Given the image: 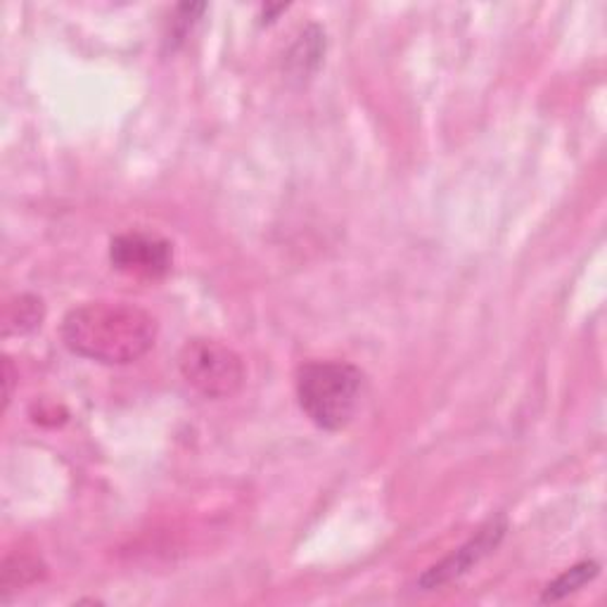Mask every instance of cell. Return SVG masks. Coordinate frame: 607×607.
<instances>
[{
    "mask_svg": "<svg viewBox=\"0 0 607 607\" xmlns=\"http://www.w3.org/2000/svg\"><path fill=\"white\" fill-rule=\"evenodd\" d=\"M160 323L148 308L129 302L97 300L74 306L60 326L72 354L105 365H126L143 359L157 342Z\"/></svg>",
    "mask_w": 607,
    "mask_h": 607,
    "instance_id": "cell-1",
    "label": "cell"
},
{
    "mask_svg": "<svg viewBox=\"0 0 607 607\" xmlns=\"http://www.w3.org/2000/svg\"><path fill=\"white\" fill-rule=\"evenodd\" d=\"M365 377L354 363L308 361L294 377L296 401L306 418L326 432H340L357 418Z\"/></svg>",
    "mask_w": 607,
    "mask_h": 607,
    "instance_id": "cell-2",
    "label": "cell"
},
{
    "mask_svg": "<svg viewBox=\"0 0 607 607\" xmlns=\"http://www.w3.org/2000/svg\"><path fill=\"white\" fill-rule=\"evenodd\" d=\"M183 380L205 399H231L245 387L247 369L243 357L229 345L209 337H192L178 354Z\"/></svg>",
    "mask_w": 607,
    "mask_h": 607,
    "instance_id": "cell-3",
    "label": "cell"
},
{
    "mask_svg": "<svg viewBox=\"0 0 607 607\" xmlns=\"http://www.w3.org/2000/svg\"><path fill=\"white\" fill-rule=\"evenodd\" d=\"M109 261L119 273L136 280H160L174 264V247L168 240L150 233H124L112 240Z\"/></svg>",
    "mask_w": 607,
    "mask_h": 607,
    "instance_id": "cell-4",
    "label": "cell"
},
{
    "mask_svg": "<svg viewBox=\"0 0 607 607\" xmlns=\"http://www.w3.org/2000/svg\"><path fill=\"white\" fill-rule=\"evenodd\" d=\"M505 532H507V517L505 515L491 517L470 541H465L460 548L454 550V553L446 556L442 562L432 564L425 574H420L418 586L422 591H436L446 584L458 582L460 576L477 568L479 562L501 546Z\"/></svg>",
    "mask_w": 607,
    "mask_h": 607,
    "instance_id": "cell-5",
    "label": "cell"
},
{
    "mask_svg": "<svg viewBox=\"0 0 607 607\" xmlns=\"http://www.w3.org/2000/svg\"><path fill=\"white\" fill-rule=\"evenodd\" d=\"M326 55V34H323L316 24L306 26L302 36L296 38V44L288 52V72L292 79H308L323 62Z\"/></svg>",
    "mask_w": 607,
    "mask_h": 607,
    "instance_id": "cell-6",
    "label": "cell"
},
{
    "mask_svg": "<svg viewBox=\"0 0 607 607\" xmlns=\"http://www.w3.org/2000/svg\"><path fill=\"white\" fill-rule=\"evenodd\" d=\"M46 576V562L34 553H15L3 560V572H0V593L3 600H8L12 593L24 591Z\"/></svg>",
    "mask_w": 607,
    "mask_h": 607,
    "instance_id": "cell-7",
    "label": "cell"
},
{
    "mask_svg": "<svg viewBox=\"0 0 607 607\" xmlns=\"http://www.w3.org/2000/svg\"><path fill=\"white\" fill-rule=\"evenodd\" d=\"M46 318L44 300L36 294H20L3 308V335H30Z\"/></svg>",
    "mask_w": 607,
    "mask_h": 607,
    "instance_id": "cell-8",
    "label": "cell"
},
{
    "mask_svg": "<svg viewBox=\"0 0 607 607\" xmlns=\"http://www.w3.org/2000/svg\"><path fill=\"white\" fill-rule=\"evenodd\" d=\"M598 572H600V564L593 560H584V562L574 564V568L564 570L558 579H553V582L544 588L541 603H558L562 598L572 596V593L582 591L586 584H591L593 579L598 576Z\"/></svg>",
    "mask_w": 607,
    "mask_h": 607,
    "instance_id": "cell-9",
    "label": "cell"
},
{
    "mask_svg": "<svg viewBox=\"0 0 607 607\" xmlns=\"http://www.w3.org/2000/svg\"><path fill=\"white\" fill-rule=\"evenodd\" d=\"M205 3H186L176 8V17L172 20V34H168V44L176 46L180 44L183 38L188 36V32L192 30V24L197 22V17L205 12Z\"/></svg>",
    "mask_w": 607,
    "mask_h": 607,
    "instance_id": "cell-10",
    "label": "cell"
},
{
    "mask_svg": "<svg viewBox=\"0 0 607 607\" xmlns=\"http://www.w3.org/2000/svg\"><path fill=\"white\" fill-rule=\"evenodd\" d=\"M15 380H17V373H15V365H12V361L5 357L3 359V411H8V406H10V399H12V387H15Z\"/></svg>",
    "mask_w": 607,
    "mask_h": 607,
    "instance_id": "cell-11",
    "label": "cell"
}]
</instances>
